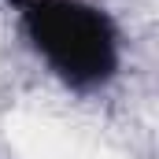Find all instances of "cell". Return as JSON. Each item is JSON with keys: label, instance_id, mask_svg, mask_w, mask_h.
Returning a JSON list of instances; mask_svg holds the SVG:
<instances>
[{"label": "cell", "instance_id": "obj_1", "mask_svg": "<svg viewBox=\"0 0 159 159\" xmlns=\"http://www.w3.org/2000/svg\"><path fill=\"white\" fill-rule=\"evenodd\" d=\"M22 34L63 85L89 93L119 74V30L89 0H4Z\"/></svg>", "mask_w": 159, "mask_h": 159}]
</instances>
